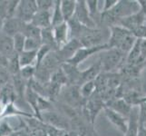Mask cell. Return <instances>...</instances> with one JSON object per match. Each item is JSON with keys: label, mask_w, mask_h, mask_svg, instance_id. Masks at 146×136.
Returning <instances> with one entry per match:
<instances>
[{"label": "cell", "mask_w": 146, "mask_h": 136, "mask_svg": "<svg viewBox=\"0 0 146 136\" xmlns=\"http://www.w3.org/2000/svg\"><path fill=\"white\" fill-rule=\"evenodd\" d=\"M122 51L116 48H109L100 53L99 62L104 73H113V70L123 66L126 57Z\"/></svg>", "instance_id": "obj_3"}, {"label": "cell", "mask_w": 146, "mask_h": 136, "mask_svg": "<svg viewBox=\"0 0 146 136\" xmlns=\"http://www.w3.org/2000/svg\"><path fill=\"white\" fill-rule=\"evenodd\" d=\"M104 33L99 28H88L84 27L77 39L80 40L83 47H93L104 44Z\"/></svg>", "instance_id": "obj_5"}, {"label": "cell", "mask_w": 146, "mask_h": 136, "mask_svg": "<svg viewBox=\"0 0 146 136\" xmlns=\"http://www.w3.org/2000/svg\"><path fill=\"white\" fill-rule=\"evenodd\" d=\"M105 106L111 108L112 110L115 111L116 113L123 115L126 118H129L133 109L132 105H130L123 98H113V100L109 101L105 104Z\"/></svg>", "instance_id": "obj_17"}, {"label": "cell", "mask_w": 146, "mask_h": 136, "mask_svg": "<svg viewBox=\"0 0 146 136\" xmlns=\"http://www.w3.org/2000/svg\"><path fill=\"white\" fill-rule=\"evenodd\" d=\"M83 45L77 38H71L69 41L65 44L63 47L57 50L59 56L64 61V63L69 61L74 55L75 54L80 48H82Z\"/></svg>", "instance_id": "obj_14"}, {"label": "cell", "mask_w": 146, "mask_h": 136, "mask_svg": "<svg viewBox=\"0 0 146 136\" xmlns=\"http://www.w3.org/2000/svg\"><path fill=\"white\" fill-rule=\"evenodd\" d=\"M139 126V107L133 106L129 116L128 129L123 136H138Z\"/></svg>", "instance_id": "obj_21"}, {"label": "cell", "mask_w": 146, "mask_h": 136, "mask_svg": "<svg viewBox=\"0 0 146 136\" xmlns=\"http://www.w3.org/2000/svg\"><path fill=\"white\" fill-rule=\"evenodd\" d=\"M50 82L54 83L55 84L61 85V86H64V85H67V78L65 76V74L62 68L57 69L56 71H54L52 75H51V79H50Z\"/></svg>", "instance_id": "obj_31"}, {"label": "cell", "mask_w": 146, "mask_h": 136, "mask_svg": "<svg viewBox=\"0 0 146 136\" xmlns=\"http://www.w3.org/2000/svg\"><path fill=\"white\" fill-rule=\"evenodd\" d=\"M41 42L43 45H47L53 51H57V45L55 43L53 27H48L46 29H42L41 32Z\"/></svg>", "instance_id": "obj_24"}, {"label": "cell", "mask_w": 146, "mask_h": 136, "mask_svg": "<svg viewBox=\"0 0 146 136\" xmlns=\"http://www.w3.org/2000/svg\"><path fill=\"white\" fill-rule=\"evenodd\" d=\"M110 36L106 42L110 48H116L127 55L136 42V38L132 32L122 27L115 26L110 27Z\"/></svg>", "instance_id": "obj_2"}, {"label": "cell", "mask_w": 146, "mask_h": 136, "mask_svg": "<svg viewBox=\"0 0 146 136\" xmlns=\"http://www.w3.org/2000/svg\"><path fill=\"white\" fill-rule=\"evenodd\" d=\"M109 48L110 47L108 46L107 43L101 44V45H97V46H93V47H82L75 53V54L69 60V61H67V63H70L73 65H75V66H78L80 64L84 62L85 60L89 58L90 56H92L93 54L101 53Z\"/></svg>", "instance_id": "obj_8"}, {"label": "cell", "mask_w": 146, "mask_h": 136, "mask_svg": "<svg viewBox=\"0 0 146 136\" xmlns=\"http://www.w3.org/2000/svg\"><path fill=\"white\" fill-rule=\"evenodd\" d=\"M63 97L65 103L72 108L82 107L84 105L85 101L80 92V86L78 85H67L66 90L63 93Z\"/></svg>", "instance_id": "obj_9"}, {"label": "cell", "mask_w": 146, "mask_h": 136, "mask_svg": "<svg viewBox=\"0 0 146 136\" xmlns=\"http://www.w3.org/2000/svg\"><path fill=\"white\" fill-rule=\"evenodd\" d=\"M104 113L109 122L112 123L115 128L118 129L121 133H123L124 135V133H126V131L128 129L129 118L124 117L123 115L116 113L115 111L112 110L107 106L104 107Z\"/></svg>", "instance_id": "obj_12"}, {"label": "cell", "mask_w": 146, "mask_h": 136, "mask_svg": "<svg viewBox=\"0 0 146 136\" xmlns=\"http://www.w3.org/2000/svg\"><path fill=\"white\" fill-rule=\"evenodd\" d=\"M31 23L41 30L52 27V12L38 10L33 17Z\"/></svg>", "instance_id": "obj_18"}, {"label": "cell", "mask_w": 146, "mask_h": 136, "mask_svg": "<svg viewBox=\"0 0 146 136\" xmlns=\"http://www.w3.org/2000/svg\"><path fill=\"white\" fill-rule=\"evenodd\" d=\"M54 36L55 43H56L58 50L63 47L70 39H71V34H70V29L67 22H64L59 26L53 27Z\"/></svg>", "instance_id": "obj_15"}, {"label": "cell", "mask_w": 146, "mask_h": 136, "mask_svg": "<svg viewBox=\"0 0 146 136\" xmlns=\"http://www.w3.org/2000/svg\"><path fill=\"white\" fill-rule=\"evenodd\" d=\"M76 3V0H61V10L65 22H68L74 17Z\"/></svg>", "instance_id": "obj_23"}, {"label": "cell", "mask_w": 146, "mask_h": 136, "mask_svg": "<svg viewBox=\"0 0 146 136\" xmlns=\"http://www.w3.org/2000/svg\"><path fill=\"white\" fill-rule=\"evenodd\" d=\"M42 46L41 40L35 39V38H27L26 43H25V50L24 51H30V52H36Z\"/></svg>", "instance_id": "obj_35"}, {"label": "cell", "mask_w": 146, "mask_h": 136, "mask_svg": "<svg viewBox=\"0 0 146 136\" xmlns=\"http://www.w3.org/2000/svg\"><path fill=\"white\" fill-rule=\"evenodd\" d=\"M41 32L42 30L34 26L32 23H27L24 27L22 34L27 38H35L41 40Z\"/></svg>", "instance_id": "obj_28"}, {"label": "cell", "mask_w": 146, "mask_h": 136, "mask_svg": "<svg viewBox=\"0 0 146 136\" xmlns=\"http://www.w3.org/2000/svg\"><path fill=\"white\" fill-rule=\"evenodd\" d=\"M41 121L49 126H52L60 131H65L71 127V123L66 119V117L52 110L42 113Z\"/></svg>", "instance_id": "obj_6"}, {"label": "cell", "mask_w": 146, "mask_h": 136, "mask_svg": "<svg viewBox=\"0 0 146 136\" xmlns=\"http://www.w3.org/2000/svg\"><path fill=\"white\" fill-rule=\"evenodd\" d=\"M138 136H146V129L140 125L139 126V132H138Z\"/></svg>", "instance_id": "obj_42"}, {"label": "cell", "mask_w": 146, "mask_h": 136, "mask_svg": "<svg viewBox=\"0 0 146 136\" xmlns=\"http://www.w3.org/2000/svg\"><path fill=\"white\" fill-rule=\"evenodd\" d=\"M51 51H53V50L49 46L42 44V46L37 50V53H36V64H35L36 68L41 65V64L43 63L44 58L47 56V54Z\"/></svg>", "instance_id": "obj_34"}, {"label": "cell", "mask_w": 146, "mask_h": 136, "mask_svg": "<svg viewBox=\"0 0 146 136\" xmlns=\"http://www.w3.org/2000/svg\"><path fill=\"white\" fill-rule=\"evenodd\" d=\"M15 53L13 37L0 31V54L8 59Z\"/></svg>", "instance_id": "obj_19"}, {"label": "cell", "mask_w": 146, "mask_h": 136, "mask_svg": "<svg viewBox=\"0 0 146 136\" xmlns=\"http://www.w3.org/2000/svg\"><path fill=\"white\" fill-rule=\"evenodd\" d=\"M9 74H11V76L18 74L20 72V63H19V56L17 53H15L12 56H10L8 58V62H7V68Z\"/></svg>", "instance_id": "obj_29"}, {"label": "cell", "mask_w": 146, "mask_h": 136, "mask_svg": "<svg viewBox=\"0 0 146 136\" xmlns=\"http://www.w3.org/2000/svg\"><path fill=\"white\" fill-rule=\"evenodd\" d=\"M98 3V0H87L86 1V6L90 14V17H92L94 23L96 24V26L98 25V21L101 23V11H99Z\"/></svg>", "instance_id": "obj_27"}, {"label": "cell", "mask_w": 146, "mask_h": 136, "mask_svg": "<svg viewBox=\"0 0 146 136\" xmlns=\"http://www.w3.org/2000/svg\"><path fill=\"white\" fill-rule=\"evenodd\" d=\"M16 131L17 130L8 121V118L0 119V136H8Z\"/></svg>", "instance_id": "obj_33"}, {"label": "cell", "mask_w": 146, "mask_h": 136, "mask_svg": "<svg viewBox=\"0 0 146 136\" xmlns=\"http://www.w3.org/2000/svg\"><path fill=\"white\" fill-rule=\"evenodd\" d=\"M19 136H31V133H29L26 129H23V130H20Z\"/></svg>", "instance_id": "obj_43"}, {"label": "cell", "mask_w": 146, "mask_h": 136, "mask_svg": "<svg viewBox=\"0 0 146 136\" xmlns=\"http://www.w3.org/2000/svg\"><path fill=\"white\" fill-rule=\"evenodd\" d=\"M37 9L40 11H53L54 7V0H37L36 1Z\"/></svg>", "instance_id": "obj_37"}, {"label": "cell", "mask_w": 146, "mask_h": 136, "mask_svg": "<svg viewBox=\"0 0 146 136\" xmlns=\"http://www.w3.org/2000/svg\"><path fill=\"white\" fill-rule=\"evenodd\" d=\"M27 23L22 22L17 17H7L4 19L1 31L7 36L14 37L17 34H22L25 25Z\"/></svg>", "instance_id": "obj_13"}, {"label": "cell", "mask_w": 146, "mask_h": 136, "mask_svg": "<svg viewBox=\"0 0 146 136\" xmlns=\"http://www.w3.org/2000/svg\"><path fill=\"white\" fill-rule=\"evenodd\" d=\"M36 53H37V51H36V52L23 51L22 53L18 54L20 66L25 67V66H28V65H35L36 64Z\"/></svg>", "instance_id": "obj_25"}, {"label": "cell", "mask_w": 146, "mask_h": 136, "mask_svg": "<svg viewBox=\"0 0 146 136\" xmlns=\"http://www.w3.org/2000/svg\"><path fill=\"white\" fill-rule=\"evenodd\" d=\"M3 22H4V18H2L1 17H0V31H1V29H2Z\"/></svg>", "instance_id": "obj_45"}, {"label": "cell", "mask_w": 146, "mask_h": 136, "mask_svg": "<svg viewBox=\"0 0 146 136\" xmlns=\"http://www.w3.org/2000/svg\"><path fill=\"white\" fill-rule=\"evenodd\" d=\"M36 65H28V66L21 67L20 72H19L22 78L25 80V81H27V83L35 78V76H36Z\"/></svg>", "instance_id": "obj_32"}, {"label": "cell", "mask_w": 146, "mask_h": 136, "mask_svg": "<svg viewBox=\"0 0 146 136\" xmlns=\"http://www.w3.org/2000/svg\"><path fill=\"white\" fill-rule=\"evenodd\" d=\"M102 73H103L102 65H101V63L98 61L95 64H92L89 68L81 71L78 85L81 86V85H83L85 83L95 81V79H96Z\"/></svg>", "instance_id": "obj_16"}, {"label": "cell", "mask_w": 146, "mask_h": 136, "mask_svg": "<svg viewBox=\"0 0 146 136\" xmlns=\"http://www.w3.org/2000/svg\"><path fill=\"white\" fill-rule=\"evenodd\" d=\"M132 34L136 39H141V40L146 39V24L135 28L133 31H132Z\"/></svg>", "instance_id": "obj_38"}, {"label": "cell", "mask_w": 146, "mask_h": 136, "mask_svg": "<svg viewBox=\"0 0 146 136\" xmlns=\"http://www.w3.org/2000/svg\"><path fill=\"white\" fill-rule=\"evenodd\" d=\"M6 106H7V104L6 103H4L3 102H1L0 101V119H1L3 117V115L5 113V110H6Z\"/></svg>", "instance_id": "obj_41"}, {"label": "cell", "mask_w": 146, "mask_h": 136, "mask_svg": "<svg viewBox=\"0 0 146 136\" xmlns=\"http://www.w3.org/2000/svg\"><path fill=\"white\" fill-rule=\"evenodd\" d=\"M105 107V103L101 98L100 94L95 92L91 97L85 101V103L83 106V111L86 119L94 125L95 119L98 116V114L104 111Z\"/></svg>", "instance_id": "obj_4"}, {"label": "cell", "mask_w": 146, "mask_h": 136, "mask_svg": "<svg viewBox=\"0 0 146 136\" xmlns=\"http://www.w3.org/2000/svg\"><path fill=\"white\" fill-rule=\"evenodd\" d=\"M74 17L81 25L88 28H97L96 24L94 23L92 17H90V14L86 6V1L78 0L76 3V9H75Z\"/></svg>", "instance_id": "obj_10"}, {"label": "cell", "mask_w": 146, "mask_h": 136, "mask_svg": "<svg viewBox=\"0 0 146 136\" xmlns=\"http://www.w3.org/2000/svg\"><path fill=\"white\" fill-rule=\"evenodd\" d=\"M64 22L65 21L61 10V0H55L54 7L52 11V27L59 26Z\"/></svg>", "instance_id": "obj_26"}, {"label": "cell", "mask_w": 146, "mask_h": 136, "mask_svg": "<svg viewBox=\"0 0 146 136\" xmlns=\"http://www.w3.org/2000/svg\"><path fill=\"white\" fill-rule=\"evenodd\" d=\"M118 2H119V0H104L103 2L104 7L102 9V11H101V13H105V12L110 11V10H112L118 4Z\"/></svg>", "instance_id": "obj_40"}, {"label": "cell", "mask_w": 146, "mask_h": 136, "mask_svg": "<svg viewBox=\"0 0 146 136\" xmlns=\"http://www.w3.org/2000/svg\"><path fill=\"white\" fill-rule=\"evenodd\" d=\"M12 117H24V118H32L35 117L34 114L20 110L17 108L15 103H8L6 106L5 113L2 118H12Z\"/></svg>", "instance_id": "obj_22"}, {"label": "cell", "mask_w": 146, "mask_h": 136, "mask_svg": "<svg viewBox=\"0 0 146 136\" xmlns=\"http://www.w3.org/2000/svg\"><path fill=\"white\" fill-rule=\"evenodd\" d=\"M138 1L133 0H119L118 4L108 12L101 13V23L106 27L117 26L120 20L138 12L140 10Z\"/></svg>", "instance_id": "obj_1"}, {"label": "cell", "mask_w": 146, "mask_h": 136, "mask_svg": "<svg viewBox=\"0 0 146 136\" xmlns=\"http://www.w3.org/2000/svg\"><path fill=\"white\" fill-rule=\"evenodd\" d=\"M145 24H146V12H144L142 9H140L138 12L120 20L117 26L122 27L132 32L135 28H137L138 27L143 26V25Z\"/></svg>", "instance_id": "obj_11"}, {"label": "cell", "mask_w": 146, "mask_h": 136, "mask_svg": "<svg viewBox=\"0 0 146 136\" xmlns=\"http://www.w3.org/2000/svg\"><path fill=\"white\" fill-rule=\"evenodd\" d=\"M139 123L140 125H144L146 123V102L141 103L139 104Z\"/></svg>", "instance_id": "obj_39"}, {"label": "cell", "mask_w": 146, "mask_h": 136, "mask_svg": "<svg viewBox=\"0 0 146 136\" xmlns=\"http://www.w3.org/2000/svg\"><path fill=\"white\" fill-rule=\"evenodd\" d=\"M19 132H20V131H16V132H14L13 133H11L8 136H19Z\"/></svg>", "instance_id": "obj_44"}, {"label": "cell", "mask_w": 146, "mask_h": 136, "mask_svg": "<svg viewBox=\"0 0 146 136\" xmlns=\"http://www.w3.org/2000/svg\"><path fill=\"white\" fill-rule=\"evenodd\" d=\"M144 102H146V96H143V97L142 98V100H141L140 103H144ZM138 106H139V105H138Z\"/></svg>", "instance_id": "obj_46"}, {"label": "cell", "mask_w": 146, "mask_h": 136, "mask_svg": "<svg viewBox=\"0 0 146 136\" xmlns=\"http://www.w3.org/2000/svg\"><path fill=\"white\" fill-rule=\"evenodd\" d=\"M15 52L20 54L25 50V43H26V36L23 34H17L13 37Z\"/></svg>", "instance_id": "obj_36"}, {"label": "cell", "mask_w": 146, "mask_h": 136, "mask_svg": "<svg viewBox=\"0 0 146 136\" xmlns=\"http://www.w3.org/2000/svg\"><path fill=\"white\" fill-rule=\"evenodd\" d=\"M143 127H144V128H145V129H146V123H145V124H144V125H143Z\"/></svg>", "instance_id": "obj_47"}, {"label": "cell", "mask_w": 146, "mask_h": 136, "mask_svg": "<svg viewBox=\"0 0 146 136\" xmlns=\"http://www.w3.org/2000/svg\"><path fill=\"white\" fill-rule=\"evenodd\" d=\"M38 11L36 1L34 0H21L19 1L15 17L24 23H31L35 15Z\"/></svg>", "instance_id": "obj_7"}, {"label": "cell", "mask_w": 146, "mask_h": 136, "mask_svg": "<svg viewBox=\"0 0 146 136\" xmlns=\"http://www.w3.org/2000/svg\"><path fill=\"white\" fill-rule=\"evenodd\" d=\"M80 92H81L82 96L84 100H87L92 95L96 92V85H95L94 81H91L88 83H85L80 86Z\"/></svg>", "instance_id": "obj_30"}, {"label": "cell", "mask_w": 146, "mask_h": 136, "mask_svg": "<svg viewBox=\"0 0 146 136\" xmlns=\"http://www.w3.org/2000/svg\"><path fill=\"white\" fill-rule=\"evenodd\" d=\"M61 68L67 78V85H78L80 73H81V71L78 70V66L65 62L62 64Z\"/></svg>", "instance_id": "obj_20"}]
</instances>
